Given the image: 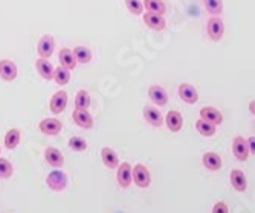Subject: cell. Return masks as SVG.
<instances>
[{
	"instance_id": "5bb4252c",
	"label": "cell",
	"mask_w": 255,
	"mask_h": 213,
	"mask_svg": "<svg viewBox=\"0 0 255 213\" xmlns=\"http://www.w3.org/2000/svg\"><path fill=\"white\" fill-rule=\"evenodd\" d=\"M200 119H203L206 122H211L214 125H222L223 116L216 107H203L200 110Z\"/></svg>"
},
{
	"instance_id": "d6986e66",
	"label": "cell",
	"mask_w": 255,
	"mask_h": 213,
	"mask_svg": "<svg viewBox=\"0 0 255 213\" xmlns=\"http://www.w3.org/2000/svg\"><path fill=\"white\" fill-rule=\"evenodd\" d=\"M165 125L170 131L173 133H179L183 127V117L179 111H168L167 117H165Z\"/></svg>"
},
{
	"instance_id": "30bf717a",
	"label": "cell",
	"mask_w": 255,
	"mask_h": 213,
	"mask_svg": "<svg viewBox=\"0 0 255 213\" xmlns=\"http://www.w3.org/2000/svg\"><path fill=\"white\" fill-rule=\"evenodd\" d=\"M148 98L157 107H164L168 102V94L164 90V87H160V85H151L148 88Z\"/></svg>"
},
{
	"instance_id": "2e32d148",
	"label": "cell",
	"mask_w": 255,
	"mask_h": 213,
	"mask_svg": "<svg viewBox=\"0 0 255 213\" xmlns=\"http://www.w3.org/2000/svg\"><path fill=\"white\" fill-rule=\"evenodd\" d=\"M35 69H37V72L40 73V76L43 78V79H48V81H51V79H54V67H52V64L48 61V58H38L37 61H35Z\"/></svg>"
},
{
	"instance_id": "ffe728a7",
	"label": "cell",
	"mask_w": 255,
	"mask_h": 213,
	"mask_svg": "<svg viewBox=\"0 0 255 213\" xmlns=\"http://www.w3.org/2000/svg\"><path fill=\"white\" fill-rule=\"evenodd\" d=\"M44 158L52 168H63V164H64V157L57 148H46Z\"/></svg>"
},
{
	"instance_id": "44dd1931",
	"label": "cell",
	"mask_w": 255,
	"mask_h": 213,
	"mask_svg": "<svg viewBox=\"0 0 255 213\" xmlns=\"http://www.w3.org/2000/svg\"><path fill=\"white\" fill-rule=\"evenodd\" d=\"M203 166L210 171H219L222 168V157L217 152H205L202 157Z\"/></svg>"
},
{
	"instance_id": "5b68a950",
	"label": "cell",
	"mask_w": 255,
	"mask_h": 213,
	"mask_svg": "<svg viewBox=\"0 0 255 213\" xmlns=\"http://www.w3.org/2000/svg\"><path fill=\"white\" fill-rule=\"evenodd\" d=\"M233 154L239 161H246L249 157V145H248V140L243 139L242 136H237L233 140Z\"/></svg>"
},
{
	"instance_id": "3957f363",
	"label": "cell",
	"mask_w": 255,
	"mask_h": 213,
	"mask_svg": "<svg viewBox=\"0 0 255 213\" xmlns=\"http://www.w3.org/2000/svg\"><path fill=\"white\" fill-rule=\"evenodd\" d=\"M46 183H48V187L54 192H61L67 186V175L61 171H52L48 178H46Z\"/></svg>"
},
{
	"instance_id": "e0dca14e",
	"label": "cell",
	"mask_w": 255,
	"mask_h": 213,
	"mask_svg": "<svg viewBox=\"0 0 255 213\" xmlns=\"http://www.w3.org/2000/svg\"><path fill=\"white\" fill-rule=\"evenodd\" d=\"M101 160L104 163V166L109 169H117L120 166V157L112 148H103L101 149Z\"/></svg>"
},
{
	"instance_id": "1f68e13d",
	"label": "cell",
	"mask_w": 255,
	"mask_h": 213,
	"mask_svg": "<svg viewBox=\"0 0 255 213\" xmlns=\"http://www.w3.org/2000/svg\"><path fill=\"white\" fill-rule=\"evenodd\" d=\"M14 174L12 164L6 158H0V178H9Z\"/></svg>"
},
{
	"instance_id": "ac0fdd59",
	"label": "cell",
	"mask_w": 255,
	"mask_h": 213,
	"mask_svg": "<svg viewBox=\"0 0 255 213\" xmlns=\"http://www.w3.org/2000/svg\"><path fill=\"white\" fill-rule=\"evenodd\" d=\"M58 60H60V66L69 69V70H74L78 64L75 55H74V51L67 49V47H63V49L60 51L58 54Z\"/></svg>"
},
{
	"instance_id": "d4e9b609",
	"label": "cell",
	"mask_w": 255,
	"mask_h": 213,
	"mask_svg": "<svg viewBox=\"0 0 255 213\" xmlns=\"http://www.w3.org/2000/svg\"><path fill=\"white\" fill-rule=\"evenodd\" d=\"M54 81L58 84V85H66L69 81H71V70L63 67V66H58L55 70H54Z\"/></svg>"
},
{
	"instance_id": "4fadbf2b",
	"label": "cell",
	"mask_w": 255,
	"mask_h": 213,
	"mask_svg": "<svg viewBox=\"0 0 255 213\" xmlns=\"http://www.w3.org/2000/svg\"><path fill=\"white\" fill-rule=\"evenodd\" d=\"M0 78L3 81H14L17 78V66L11 60H0Z\"/></svg>"
},
{
	"instance_id": "8fae6325",
	"label": "cell",
	"mask_w": 255,
	"mask_h": 213,
	"mask_svg": "<svg viewBox=\"0 0 255 213\" xmlns=\"http://www.w3.org/2000/svg\"><path fill=\"white\" fill-rule=\"evenodd\" d=\"M63 128V124L54 117H48V119H43L38 125V130L46 134V136H57Z\"/></svg>"
},
{
	"instance_id": "7a4b0ae2",
	"label": "cell",
	"mask_w": 255,
	"mask_h": 213,
	"mask_svg": "<svg viewBox=\"0 0 255 213\" xmlns=\"http://www.w3.org/2000/svg\"><path fill=\"white\" fill-rule=\"evenodd\" d=\"M133 180H134L136 186H139V187H142V189L150 187L151 177H150L148 168L144 166V164H141V163L134 164V166H133Z\"/></svg>"
},
{
	"instance_id": "cb8c5ba5",
	"label": "cell",
	"mask_w": 255,
	"mask_h": 213,
	"mask_svg": "<svg viewBox=\"0 0 255 213\" xmlns=\"http://www.w3.org/2000/svg\"><path fill=\"white\" fill-rule=\"evenodd\" d=\"M196 130L199 131V134H202L203 137H213L217 131V125L211 124V122H206L203 119H199L196 122Z\"/></svg>"
},
{
	"instance_id": "f546056e",
	"label": "cell",
	"mask_w": 255,
	"mask_h": 213,
	"mask_svg": "<svg viewBox=\"0 0 255 213\" xmlns=\"http://www.w3.org/2000/svg\"><path fill=\"white\" fill-rule=\"evenodd\" d=\"M69 148H71L72 151H75V152H83V151L87 149V142L83 137H78V136L71 137V139H69Z\"/></svg>"
},
{
	"instance_id": "6da1fadb",
	"label": "cell",
	"mask_w": 255,
	"mask_h": 213,
	"mask_svg": "<svg viewBox=\"0 0 255 213\" xmlns=\"http://www.w3.org/2000/svg\"><path fill=\"white\" fill-rule=\"evenodd\" d=\"M206 31H208V37H210L213 41L222 40L223 32H225V25H223V20L220 18V15H213L206 21Z\"/></svg>"
},
{
	"instance_id": "d6a6232c",
	"label": "cell",
	"mask_w": 255,
	"mask_h": 213,
	"mask_svg": "<svg viewBox=\"0 0 255 213\" xmlns=\"http://www.w3.org/2000/svg\"><path fill=\"white\" fill-rule=\"evenodd\" d=\"M213 213H229V209L226 206V203L223 201H217L213 207Z\"/></svg>"
},
{
	"instance_id": "8992f818",
	"label": "cell",
	"mask_w": 255,
	"mask_h": 213,
	"mask_svg": "<svg viewBox=\"0 0 255 213\" xmlns=\"http://www.w3.org/2000/svg\"><path fill=\"white\" fill-rule=\"evenodd\" d=\"M117 180H118V184L123 189H127L131 184V180H133V168H131L130 163L124 161V163H121V166H118Z\"/></svg>"
},
{
	"instance_id": "ba28073f",
	"label": "cell",
	"mask_w": 255,
	"mask_h": 213,
	"mask_svg": "<svg viewBox=\"0 0 255 213\" xmlns=\"http://www.w3.org/2000/svg\"><path fill=\"white\" fill-rule=\"evenodd\" d=\"M144 23L153 31H164L167 28V21H165L164 15L156 14V12H145Z\"/></svg>"
},
{
	"instance_id": "603a6c76",
	"label": "cell",
	"mask_w": 255,
	"mask_h": 213,
	"mask_svg": "<svg viewBox=\"0 0 255 213\" xmlns=\"http://www.w3.org/2000/svg\"><path fill=\"white\" fill-rule=\"evenodd\" d=\"M20 139H21V133H20L18 128L8 130L6 134H5V140H3L5 142V146L8 149H15L18 146V143H20Z\"/></svg>"
},
{
	"instance_id": "484cf974",
	"label": "cell",
	"mask_w": 255,
	"mask_h": 213,
	"mask_svg": "<svg viewBox=\"0 0 255 213\" xmlns=\"http://www.w3.org/2000/svg\"><path fill=\"white\" fill-rule=\"evenodd\" d=\"M144 6L148 12H156L160 15H164L167 11V6L162 0H144Z\"/></svg>"
},
{
	"instance_id": "7402d4cb",
	"label": "cell",
	"mask_w": 255,
	"mask_h": 213,
	"mask_svg": "<svg viewBox=\"0 0 255 213\" xmlns=\"http://www.w3.org/2000/svg\"><path fill=\"white\" fill-rule=\"evenodd\" d=\"M231 184L236 189L237 192H245L248 187V180L246 175L243 174L242 169H234L231 172Z\"/></svg>"
},
{
	"instance_id": "4316f807",
	"label": "cell",
	"mask_w": 255,
	"mask_h": 213,
	"mask_svg": "<svg viewBox=\"0 0 255 213\" xmlns=\"http://www.w3.org/2000/svg\"><path fill=\"white\" fill-rule=\"evenodd\" d=\"M74 55H75L77 61L81 64H89L92 61V52L86 46H77L74 49Z\"/></svg>"
},
{
	"instance_id": "4dcf8cb0",
	"label": "cell",
	"mask_w": 255,
	"mask_h": 213,
	"mask_svg": "<svg viewBox=\"0 0 255 213\" xmlns=\"http://www.w3.org/2000/svg\"><path fill=\"white\" fill-rule=\"evenodd\" d=\"M126 6L133 15H141L144 11V2L141 0H126Z\"/></svg>"
},
{
	"instance_id": "e575fe53",
	"label": "cell",
	"mask_w": 255,
	"mask_h": 213,
	"mask_svg": "<svg viewBox=\"0 0 255 213\" xmlns=\"http://www.w3.org/2000/svg\"><path fill=\"white\" fill-rule=\"evenodd\" d=\"M249 111L255 116V101H251L249 102Z\"/></svg>"
},
{
	"instance_id": "277c9868",
	"label": "cell",
	"mask_w": 255,
	"mask_h": 213,
	"mask_svg": "<svg viewBox=\"0 0 255 213\" xmlns=\"http://www.w3.org/2000/svg\"><path fill=\"white\" fill-rule=\"evenodd\" d=\"M55 49V40L52 35L46 34L40 38L38 44H37V52L40 55V58H49L54 54Z\"/></svg>"
},
{
	"instance_id": "83f0119b",
	"label": "cell",
	"mask_w": 255,
	"mask_h": 213,
	"mask_svg": "<svg viewBox=\"0 0 255 213\" xmlns=\"http://www.w3.org/2000/svg\"><path fill=\"white\" fill-rule=\"evenodd\" d=\"M90 107V94L86 90H80L75 96V110H87Z\"/></svg>"
},
{
	"instance_id": "f1b7e54d",
	"label": "cell",
	"mask_w": 255,
	"mask_h": 213,
	"mask_svg": "<svg viewBox=\"0 0 255 213\" xmlns=\"http://www.w3.org/2000/svg\"><path fill=\"white\" fill-rule=\"evenodd\" d=\"M203 5L211 15H220L223 11V0H203Z\"/></svg>"
},
{
	"instance_id": "7c38bea8",
	"label": "cell",
	"mask_w": 255,
	"mask_h": 213,
	"mask_svg": "<svg viewBox=\"0 0 255 213\" xmlns=\"http://www.w3.org/2000/svg\"><path fill=\"white\" fill-rule=\"evenodd\" d=\"M177 93H179V98L183 102H187V104H196L199 101V93H197V90L191 84L185 82V84L179 85Z\"/></svg>"
},
{
	"instance_id": "9c48e42d",
	"label": "cell",
	"mask_w": 255,
	"mask_h": 213,
	"mask_svg": "<svg viewBox=\"0 0 255 213\" xmlns=\"http://www.w3.org/2000/svg\"><path fill=\"white\" fill-rule=\"evenodd\" d=\"M144 117H145V121L151 127H156V128L162 127V125H164V122H165L162 113L156 107H153V105H145L144 107Z\"/></svg>"
},
{
	"instance_id": "52a82bcc",
	"label": "cell",
	"mask_w": 255,
	"mask_h": 213,
	"mask_svg": "<svg viewBox=\"0 0 255 213\" xmlns=\"http://www.w3.org/2000/svg\"><path fill=\"white\" fill-rule=\"evenodd\" d=\"M67 93L64 90H58L57 93H54V96L51 98L49 102V108L54 114H60L66 110L67 107Z\"/></svg>"
},
{
	"instance_id": "836d02e7",
	"label": "cell",
	"mask_w": 255,
	"mask_h": 213,
	"mask_svg": "<svg viewBox=\"0 0 255 213\" xmlns=\"http://www.w3.org/2000/svg\"><path fill=\"white\" fill-rule=\"evenodd\" d=\"M248 145H249V152L252 155H255V137L254 136L248 139Z\"/></svg>"
},
{
	"instance_id": "9a60e30c",
	"label": "cell",
	"mask_w": 255,
	"mask_h": 213,
	"mask_svg": "<svg viewBox=\"0 0 255 213\" xmlns=\"http://www.w3.org/2000/svg\"><path fill=\"white\" fill-rule=\"evenodd\" d=\"M72 117H74V122L80 128L90 130L92 127H94V117H92V114L87 110H75Z\"/></svg>"
},
{
	"instance_id": "d590c367",
	"label": "cell",
	"mask_w": 255,
	"mask_h": 213,
	"mask_svg": "<svg viewBox=\"0 0 255 213\" xmlns=\"http://www.w3.org/2000/svg\"><path fill=\"white\" fill-rule=\"evenodd\" d=\"M0 152H2V148H0Z\"/></svg>"
}]
</instances>
